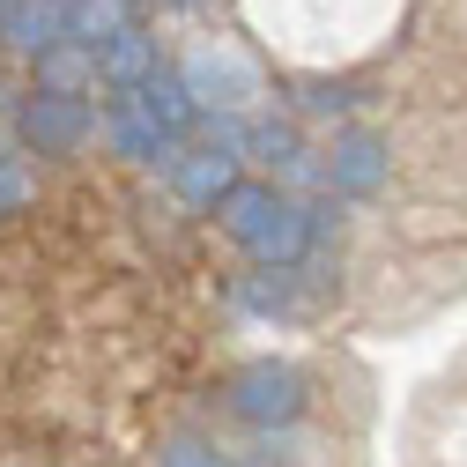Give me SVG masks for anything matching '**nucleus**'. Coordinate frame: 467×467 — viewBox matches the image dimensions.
Returning <instances> with one entry per match:
<instances>
[{"mask_svg":"<svg viewBox=\"0 0 467 467\" xmlns=\"http://www.w3.org/2000/svg\"><path fill=\"white\" fill-rule=\"evenodd\" d=\"M141 67H149V45H141V37L127 30L119 45H111V75H141Z\"/></svg>","mask_w":467,"mask_h":467,"instance_id":"obj_10","label":"nucleus"},{"mask_svg":"<svg viewBox=\"0 0 467 467\" xmlns=\"http://www.w3.org/2000/svg\"><path fill=\"white\" fill-rule=\"evenodd\" d=\"M386 179H393V156H386L379 134H341L327 149V186L334 193H379Z\"/></svg>","mask_w":467,"mask_h":467,"instance_id":"obj_2","label":"nucleus"},{"mask_svg":"<svg viewBox=\"0 0 467 467\" xmlns=\"http://www.w3.org/2000/svg\"><path fill=\"white\" fill-rule=\"evenodd\" d=\"M230 163H238V156H223V149H208V156H179V186H186V201H230V193H238V171H230Z\"/></svg>","mask_w":467,"mask_h":467,"instance_id":"obj_4","label":"nucleus"},{"mask_svg":"<svg viewBox=\"0 0 467 467\" xmlns=\"http://www.w3.org/2000/svg\"><path fill=\"white\" fill-rule=\"evenodd\" d=\"M30 141H37V149H75V141H82V111H75L67 97H37V104H30Z\"/></svg>","mask_w":467,"mask_h":467,"instance_id":"obj_5","label":"nucleus"},{"mask_svg":"<svg viewBox=\"0 0 467 467\" xmlns=\"http://www.w3.org/2000/svg\"><path fill=\"white\" fill-rule=\"evenodd\" d=\"M163 467H238V460H230L223 445H208V438L186 431V438H171V445H163Z\"/></svg>","mask_w":467,"mask_h":467,"instance_id":"obj_8","label":"nucleus"},{"mask_svg":"<svg viewBox=\"0 0 467 467\" xmlns=\"http://www.w3.org/2000/svg\"><path fill=\"white\" fill-rule=\"evenodd\" d=\"M149 119H156V127H186V119H193V89H186L179 75H156V82H149Z\"/></svg>","mask_w":467,"mask_h":467,"instance_id":"obj_6","label":"nucleus"},{"mask_svg":"<svg viewBox=\"0 0 467 467\" xmlns=\"http://www.w3.org/2000/svg\"><path fill=\"white\" fill-rule=\"evenodd\" d=\"M223 408L238 416L245 431H289L305 416V371L297 364H245L238 379H230V393H223Z\"/></svg>","mask_w":467,"mask_h":467,"instance_id":"obj_1","label":"nucleus"},{"mask_svg":"<svg viewBox=\"0 0 467 467\" xmlns=\"http://www.w3.org/2000/svg\"><path fill=\"white\" fill-rule=\"evenodd\" d=\"M37 186H30V171L23 163H0V215H8V208H23Z\"/></svg>","mask_w":467,"mask_h":467,"instance_id":"obj_9","label":"nucleus"},{"mask_svg":"<svg viewBox=\"0 0 467 467\" xmlns=\"http://www.w3.org/2000/svg\"><path fill=\"white\" fill-rule=\"evenodd\" d=\"M282 208H289V201H282L275 186H238V193L223 201V230H230L238 245H260L267 230H275V215H282Z\"/></svg>","mask_w":467,"mask_h":467,"instance_id":"obj_3","label":"nucleus"},{"mask_svg":"<svg viewBox=\"0 0 467 467\" xmlns=\"http://www.w3.org/2000/svg\"><path fill=\"white\" fill-rule=\"evenodd\" d=\"M245 305L253 312H289V305H297V275H289V267H260L245 282Z\"/></svg>","mask_w":467,"mask_h":467,"instance_id":"obj_7","label":"nucleus"}]
</instances>
